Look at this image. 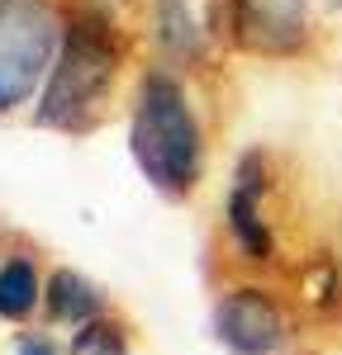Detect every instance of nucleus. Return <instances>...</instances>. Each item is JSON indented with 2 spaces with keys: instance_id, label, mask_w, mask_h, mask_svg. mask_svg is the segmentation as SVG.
I'll return each instance as SVG.
<instances>
[{
  "instance_id": "1",
  "label": "nucleus",
  "mask_w": 342,
  "mask_h": 355,
  "mask_svg": "<svg viewBox=\"0 0 342 355\" xmlns=\"http://www.w3.org/2000/svg\"><path fill=\"white\" fill-rule=\"evenodd\" d=\"M119 28L110 15L100 10H81L62 24V48L48 71V85L38 95L33 123L38 128H57V133H90L95 119L105 110L114 76H119Z\"/></svg>"
},
{
  "instance_id": "2",
  "label": "nucleus",
  "mask_w": 342,
  "mask_h": 355,
  "mask_svg": "<svg viewBox=\"0 0 342 355\" xmlns=\"http://www.w3.org/2000/svg\"><path fill=\"white\" fill-rule=\"evenodd\" d=\"M129 152L152 190L171 194V199L195 194L200 175H204V128L176 76L147 71L138 81L133 119H129Z\"/></svg>"
},
{
  "instance_id": "3",
  "label": "nucleus",
  "mask_w": 342,
  "mask_h": 355,
  "mask_svg": "<svg viewBox=\"0 0 342 355\" xmlns=\"http://www.w3.org/2000/svg\"><path fill=\"white\" fill-rule=\"evenodd\" d=\"M62 48L48 0H0V114L33 100L38 85H48V71Z\"/></svg>"
},
{
  "instance_id": "4",
  "label": "nucleus",
  "mask_w": 342,
  "mask_h": 355,
  "mask_svg": "<svg viewBox=\"0 0 342 355\" xmlns=\"http://www.w3.org/2000/svg\"><path fill=\"white\" fill-rule=\"evenodd\" d=\"M214 336L233 355H276L290 336V322L276 294L256 284H238V289H224L214 303Z\"/></svg>"
},
{
  "instance_id": "5",
  "label": "nucleus",
  "mask_w": 342,
  "mask_h": 355,
  "mask_svg": "<svg viewBox=\"0 0 342 355\" xmlns=\"http://www.w3.org/2000/svg\"><path fill=\"white\" fill-rule=\"evenodd\" d=\"M228 33L247 53L290 57L309 43V0H228Z\"/></svg>"
},
{
  "instance_id": "6",
  "label": "nucleus",
  "mask_w": 342,
  "mask_h": 355,
  "mask_svg": "<svg viewBox=\"0 0 342 355\" xmlns=\"http://www.w3.org/2000/svg\"><path fill=\"white\" fill-rule=\"evenodd\" d=\"M224 218H228V232H233V246L247 261H271L276 256V232H271V218H266V157L261 152L238 157Z\"/></svg>"
},
{
  "instance_id": "7",
  "label": "nucleus",
  "mask_w": 342,
  "mask_h": 355,
  "mask_svg": "<svg viewBox=\"0 0 342 355\" xmlns=\"http://www.w3.org/2000/svg\"><path fill=\"white\" fill-rule=\"evenodd\" d=\"M152 33L171 62H200L209 43V24L200 15V0H152Z\"/></svg>"
},
{
  "instance_id": "8",
  "label": "nucleus",
  "mask_w": 342,
  "mask_h": 355,
  "mask_svg": "<svg viewBox=\"0 0 342 355\" xmlns=\"http://www.w3.org/2000/svg\"><path fill=\"white\" fill-rule=\"evenodd\" d=\"M43 303H48V318H53V322L72 327V336L105 318L100 289H95L86 275H76V270H57L53 279H48V289H43Z\"/></svg>"
},
{
  "instance_id": "9",
  "label": "nucleus",
  "mask_w": 342,
  "mask_h": 355,
  "mask_svg": "<svg viewBox=\"0 0 342 355\" xmlns=\"http://www.w3.org/2000/svg\"><path fill=\"white\" fill-rule=\"evenodd\" d=\"M43 279H38V266L28 256H10L0 261V318L5 322H24L28 313L43 303Z\"/></svg>"
},
{
  "instance_id": "10",
  "label": "nucleus",
  "mask_w": 342,
  "mask_h": 355,
  "mask_svg": "<svg viewBox=\"0 0 342 355\" xmlns=\"http://www.w3.org/2000/svg\"><path fill=\"white\" fill-rule=\"evenodd\" d=\"M72 355H133V351H129L124 327L110 322V318H100V322H90V327H81L72 336Z\"/></svg>"
},
{
  "instance_id": "11",
  "label": "nucleus",
  "mask_w": 342,
  "mask_h": 355,
  "mask_svg": "<svg viewBox=\"0 0 342 355\" xmlns=\"http://www.w3.org/2000/svg\"><path fill=\"white\" fill-rule=\"evenodd\" d=\"M15 355H72V351H62L53 336H43V331H28V336L15 341Z\"/></svg>"
}]
</instances>
